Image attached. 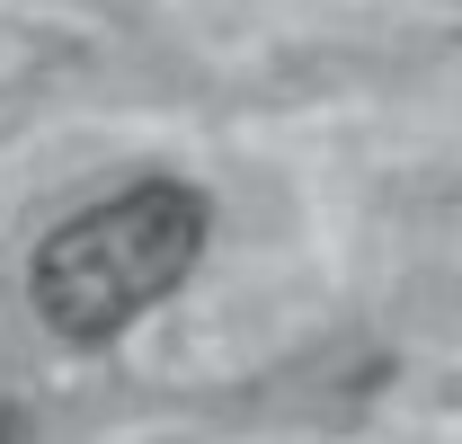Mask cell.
<instances>
[{
    "label": "cell",
    "mask_w": 462,
    "mask_h": 444,
    "mask_svg": "<svg viewBox=\"0 0 462 444\" xmlns=\"http://www.w3.org/2000/svg\"><path fill=\"white\" fill-rule=\"evenodd\" d=\"M205 231H214V205L178 178H143L107 205L71 214L62 231H45V249L27 267L36 320L62 347H107L116 329H134L152 302H170L196 276Z\"/></svg>",
    "instance_id": "1"
},
{
    "label": "cell",
    "mask_w": 462,
    "mask_h": 444,
    "mask_svg": "<svg viewBox=\"0 0 462 444\" xmlns=\"http://www.w3.org/2000/svg\"><path fill=\"white\" fill-rule=\"evenodd\" d=\"M0 444H18V409H0Z\"/></svg>",
    "instance_id": "2"
}]
</instances>
